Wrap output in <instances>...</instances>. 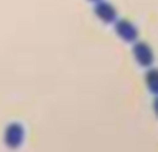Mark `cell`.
Returning <instances> with one entry per match:
<instances>
[{
  "label": "cell",
  "instance_id": "6da1fadb",
  "mask_svg": "<svg viewBox=\"0 0 158 152\" xmlns=\"http://www.w3.org/2000/svg\"><path fill=\"white\" fill-rule=\"evenodd\" d=\"M98 12L100 14V16L105 15V20H111L114 17V11L109 5H100V7L98 6Z\"/></svg>",
  "mask_w": 158,
  "mask_h": 152
},
{
  "label": "cell",
  "instance_id": "7a4b0ae2",
  "mask_svg": "<svg viewBox=\"0 0 158 152\" xmlns=\"http://www.w3.org/2000/svg\"><path fill=\"white\" fill-rule=\"evenodd\" d=\"M125 23H126V25H125V28H122V27L120 26V32H121L122 36H125V38L131 40L132 37H135V30H133L130 25H127V22H125Z\"/></svg>",
  "mask_w": 158,
  "mask_h": 152
}]
</instances>
